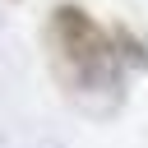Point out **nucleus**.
Returning a JSON list of instances; mask_svg holds the SVG:
<instances>
[{
    "label": "nucleus",
    "instance_id": "f257e3e1",
    "mask_svg": "<svg viewBox=\"0 0 148 148\" xmlns=\"http://www.w3.org/2000/svg\"><path fill=\"white\" fill-rule=\"evenodd\" d=\"M46 65L56 88L88 116H111L125 102V56L116 32H106L83 5L65 0L46 14Z\"/></svg>",
    "mask_w": 148,
    "mask_h": 148
}]
</instances>
